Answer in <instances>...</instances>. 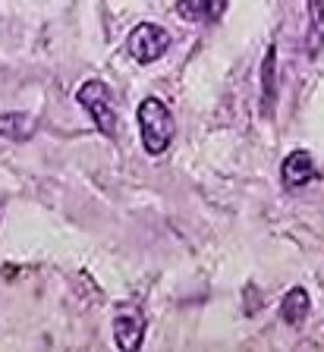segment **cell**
I'll list each match as a JSON object with an SVG mask.
<instances>
[{
    "mask_svg": "<svg viewBox=\"0 0 324 352\" xmlns=\"http://www.w3.org/2000/svg\"><path fill=\"white\" fill-rule=\"evenodd\" d=\"M114 343L123 352H139L145 343V318L133 308H126L114 318Z\"/></svg>",
    "mask_w": 324,
    "mask_h": 352,
    "instance_id": "6",
    "label": "cell"
},
{
    "mask_svg": "<svg viewBox=\"0 0 324 352\" xmlns=\"http://www.w3.org/2000/svg\"><path fill=\"white\" fill-rule=\"evenodd\" d=\"M315 176H318L315 157H312V151H305V148L290 151L287 157H283V164H280V179H283L287 189H302V186H309Z\"/></svg>",
    "mask_w": 324,
    "mask_h": 352,
    "instance_id": "4",
    "label": "cell"
},
{
    "mask_svg": "<svg viewBox=\"0 0 324 352\" xmlns=\"http://www.w3.org/2000/svg\"><path fill=\"white\" fill-rule=\"evenodd\" d=\"M35 120L29 113H19V110H7L0 113V135L10 142H29L35 135Z\"/></svg>",
    "mask_w": 324,
    "mask_h": 352,
    "instance_id": "9",
    "label": "cell"
},
{
    "mask_svg": "<svg viewBox=\"0 0 324 352\" xmlns=\"http://www.w3.org/2000/svg\"><path fill=\"white\" fill-rule=\"evenodd\" d=\"M230 0H177L173 3V13L186 22H195V25H217L227 13Z\"/></svg>",
    "mask_w": 324,
    "mask_h": 352,
    "instance_id": "5",
    "label": "cell"
},
{
    "mask_svg": "<svg viewBox=\"0 0 324 352\" xmlns=\"http://www.w3.org/2000/svg\"><path fill=\"white\" fill-rule=\"evenodd\" d=\"M309 315H312L309 289H305V286H293V289H287V296H283V302H280V321L290 324V327H299Z\"/></svg>",
    "mask_w": 324,
    "mask_h": 352,
    "instance_id": "8",
    "label": "cell"
},
{
    "mask_svg": "<svg viewBox=\"0 0 324 352\" xmlns=\"http://www.w3.org/2000/svg\"><path fill=\"white\" fill-rule=\"evenodd\" d=\"M309 7V38H305V47H309V57H318L324 51V0H305Z\"/></svg>",
    "mask_w": 324,
    "mask_h": 352,
    "instance_id": "10",
    "label": "cell"
},
{
    "mask_svg": "<svg viewBox=\"0 0 324 352\" xmlns=\"http://www.w3.org/2000/svg\"><path fill=\"white\" fill-rule=\"evenodd\" d=\"M76 104H79L89 120L95 123V129L107 139H117V107H114V91L107 82L101 79H85L79 88H76Z\"/></svg>",
    "mask_w": 324,
    "mask_h": 352,
    "instance_id": "2",
    "label": "cell"
},
{
    "mask_svg": "<svg viewBox=\"0 0 324 352\" xmlns=\"http://www.w3.org/2000/svg\"><path fill=\"white\" fill-rule=\"evenodd\" d=\"M170 32L158 22H139L133 25V32L126 35V54L136 60L139 66H151L170 51Z\"/></svg>",
    "mask_w": 324,
    "mask_h": 352,
    "instance_id": "3",
    "label": "cell"
},
{
    "mask_svg": "<svg viewBox=\"0 0 324 352\" xmlns=\"http://www.w3.org/2000/svg\"><path fill=\"white\" fill-rule=\"evenodd\" d=\"M136 123H139L142 148L151 157H161L173 142V113L158 95H148L136 110Z\"/></svg>",
    "mask_w": 324,
    "mask_h": 352,
    "instance_id": "1",
    "label": "cell"
},
{
    "mask_svg": "<svg viewBox=\"0 0 324 352\" xmlns=\"http://www.w3.org/2000/svg\"><path fill=\"white\" fill-rule=\"evenodd\" d=\"M277 110V47L268 44L261 60V117L271 120Z\"/></svg>",
    "mask_w": 324,
    "mask_h": 352,
    "instance_id": "7",
    "label": "cell"
}]
</instances>
